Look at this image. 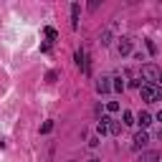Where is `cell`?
Listing matches in <instances>:
<instances>
[{
    "mask_svg": "<svg viewBox=\"0 0 162 162\" xmlns=\"http://www.w3.org/2000/svg\"><path fill=\"white\" fill-rule=\"evenodd\" d=\"M112 124H114V119H112V117H101V119H99V134L112 132Z\"/></svg>",
    "mask_w": 162,
    "mask_h": 162,
    "instance_id": "5b68a950",
    "label": "cell"
},
{
    "mask_svg": "<svg viewBox=\"0 0 162 162\" xmlns=\"http://www.w3.org/2000/svg\"><path fill=\"white\" fill-rule=\"evenodd\" d=\"M46 36H48V38H51V40H56V38H58V33H56V31H53V28H46Z\"/></svg>",
    "mask_w": 162,
    "mask_h": 162,
    "instance_id": "9a60e30c",
    "label": "cell"
},
{
    "mask_svg": "<svg viewBox=\"0 0 162 162\" xmlns=\"http://www.w3.org/2000/svg\"><path fill=\"white\" fill-rule=\"evenodd\" d=\"M142 99H145V101H160L162 99V86L145 84V86H142Z\"/></svg>",
    "mask_w": 162,
    "mask_h": 162,
    "instance_id": "6da1fadb",
    "label": "cell"
},
{
    "mask_svg": "<svg viewBox=\"0 0 162 162\" xmlns=\"http://www.w3.org/2000/svg\"><path fill=\"white\" fill-rule=\"evenodd\" d=\"M142 76L150 79V81H160V71L155 64H147V66H142Z\"/></svg>",
    "mask_w": 162,
    "mask_h": 162,
    "instance_id": "3957f363",
    "label": "cell"
},
{
    "mask_svg": "<svg viewBox=\"0 0 162 162\" xmlns=\"http://www.w3.org/2000/svg\"><path fill=\"white\" fill-rule=\"evenodd\" d=\"M71 162H74V160H71Z\"/></svg>",
    "mask_w": 162,
    "mask_h": 162,
    "instance_id": "603a6c76",
    "label": "cell"
},
{
    "mask_svg": "<svg viewBox=\"0 0 162 162\" xmlns=\"http://www.w3.org/2000/svg\"><path fill=\"white\" fill-rule=\"evenodd\" d=\"M122 132V127H119V122H114V124H112V134H119Z\"/></svg>",
    "mask_w": 162,
    "mask_h": 162,
    "instance_id": "2e32d148",
    "label": "cell"
},
{
    "mask_svg": "<svg viewBox=\"0 0 162 162\" xmlns=\"http://www.w3.org/2000/svg\"><path fill=\"white\" fill-rule=\"evenodd\" d=\"M99 38H101V43H104V46H107V43H112V40H109V38H112V28H107V31L101 33Z\"/></svg>",
    "mask_w": 162,
    "mask_h": 162,
    "instance_id": "8fae6325",
    "label": "cell"
},
{
    "mask_svg": "<svg viewBox=\"0 0 162 162\" xmlns=\"http://www.w3.org/2000/svg\"><path fill=\"white\" fill-rule=\"evenodd\" d=\"M157 122H162V112H160V114H157Z\"/></svg>",
    "mask_w": 162,
    "mask_h": 162,
    "instance_id": "d6986e66",
    "label": "cell"
},
{
    "mask_svg": "<svg viewBox=\"0 0 162 162\" xmlns=\"http://www.w3.org/2000/svg\"><path fill=\"white\" fill-rule=\"evenodd\" d=\"M160 160V152H142L139 162H157Z\"/></svg>",
    "mask_w": 162,
    "mask_h": 162,
    "instance_id": "ba28073f",
    "label": "cell"
},
{
    "mask_svg": "<svg viewBox=\"0 0 162 162\" xmlns=\"http://www.w3.org/2000/svg\"><path fill=\"white\" fill-rule=\"evenodd\" d=\"M79 10H81V5L74 3V5H71V26H74V28L79 26Z\"/></svg>",
    "mask_w": 162,
    "mask_h": 162,
    "instance_id": "30bf717a",
    "label": "cell"
},
{
    "mask_svg": "<svg viewBox=\"0 0 162 162\" xmlns=\"http://www.w3.org/2000/svg\"><path fill=\"white\" fill-rule=\"evenodd\" d=\"M112 81H114V79H109V76H101V79H99V84H96V91H99V94H107V91H112Z\"/></svg>",
    "mask_w": 162,
    "mask_h": 162,
    "instance_id": "277c9868",
    "label": "cell"
},
{
    "mask_svg": "<svg viewBox=\"0 0 162 162\" xmlns=\"http://www.w3.org/2000/svg\"><path fill=\"white\" fill-rule=\"evenodd\" d=\"M112 89H114V91H122V89H124V81H122V79H114Z\"/></svg>",
    "mask_w": 162,
    "mask_h": 162,
    "instance_id": "7c38bea8",
    "label": "cell"
},
{
    "mask_svg": "<svg viewBox=\"0 0 162 162\" xmlns=\"http://www.w3.org/2000/svg\"><path fill=\"white\" fill-rule=\"evenodd\" d=\"M157 137H160V139H162V127H160V132H157Z\"/></svg>",
    "mask_w": 162,
    "mask_h": 162,
    "instance_id": "ffe728a7",
    "label": "cell"
},
{
    "mask_svg": "<svg viewBox=\"0 0 162 162\" xmlns=\"http://www.w3.org/2000/svg\"><path fill=\"white\" fill-rule=\"evenodd\" d=\"M89 162H99V160H89Z\"/></svg>",
    "mask_w": 162,
    "mask_h": 162,
    "instance_id": "44dd1931",
    "label": "cell"
},
{
    "mask_svg": "<svg viewBox=\"0 0 162 162\" xmlns=\"http://www.w3.org/2000/svg\"><path fill=\"white\" fill-rule=\"evenodd\" d=\"M122 119H124V124H134V117H132V112H124V114H122Z\"/></svg>",
    "mask_w": 162,
    "mask_h": 162,
    "instance_id": "4fadbf2b",
    "label": "cell"
},
{
    "mask_svg": "<svg viewBox=\"0 0 162 162\" xmlns=\"http://www.w3.org/2000/svg\"><path fill=\"white\" fill-rule=\"evenodd\" d=\"M119 53H132V40L129 38H122L119 40Z\"/></svg>",
    "mask_w": 162,
    "mask_h": 162,
    "instance_id": "9c48e42d",
    "label": "cell"
},
{
    "mask_svg": "<svg viewBox=\"0 0 162 162\" xmlns=\"http://www.w3.org/2000/svg\"><path fill=\"white\" fill-rule=\"evenodd\" d=\"M76 66L84 74H91V64H89V53L86 51H76Z\"/></svg>",
    "mask_w": 162,
    "mask_h": 162,
    "instance_id": "7a4b0ae2",
    "label": "cell"
},
{
    "mask_svg": "<svg viewBox=\"0 0 162 162\" xmlns=\"http://www.w3.org/2000/svg\"><path fill=\"white\" fill-rule=\"evenodd\" d=\"M107 109H109V112H117V109H119V104H117V101H109V107H107Z\"/></svg>",
    "mask_w": 162,
    "mask_h": 162,
    "instance_id": "ac0fdd59",
    "label": "cell"
},
{
    "mask_svg": "<svg viewBox=\"0 0 162 162\" xmlns=\"http://www.w3.org/2000/svg\"><path fill=\"white\" fill-rule=\"evenodd\" d=\"M53 129V122H43V127H40V132H43V134H48Z\"/></svg>",
    "mask_w": 162,
    "mask_h": 162,
    "instance_id": "5bb4252c",
    "label": "cell"
},
{
    "mask_svg": "<svg viewBox=\"0 0 162 162\" xmlns=\"http://www.w3.org/2000/svg\"><path fill=\"white\" fill-rule=\"evenodd\" d=\"M147 142H150L147 132H139V134H134V150H145V147H147Z\"/></svg>",
    "mask_w": 162,
    "mask_h": 162,
    "instance_id": "8992f818",
    "label": "cell"
},
{
    "mask_svg": "<svg viewBox=\"0 0 162 162\" xmlns=\"http://www.w3.org/2000/svg\"><path fill=\"white\" fill-rule=\"evenodd\" d=\"M160 81H162V74H160Z\"/></svg>",
    "mask_w": 162,
    "mask_h": 162,
    "instance_id": "7402d4cb",
    "label": "cell"
},
{
    "mask_svg": "<svg viewBox=\"0 0 162 162\" xmlns=\"http://www.w3.org/2000/svg\"><path fill=\"white\" fill-rule=\"evenodd\" d=\"M137 124H139V127H150V124H152V114H147V112H139V117H137Z\"/></svg>",
    "mask_w": 162,
    "mask_h": 162,
    "instance_id": "52a82bcc",
    "label": "cell"
},
{
    "mask_svg": "<svg viewBox=\"0 0 162 162\" xmlns=\"http://www.w3.org/2000/svg\"><path fill=\"white\" fill-rule=\"evenodd\" d=\"M56 76H58L56 71H48V74H46V81H56Z\"/></svg>",
    "mask_w": 162,
    "mask_h": 162,
    "instance_id": "e0dca14e",
    "label": "cell"
}]
</instances>
